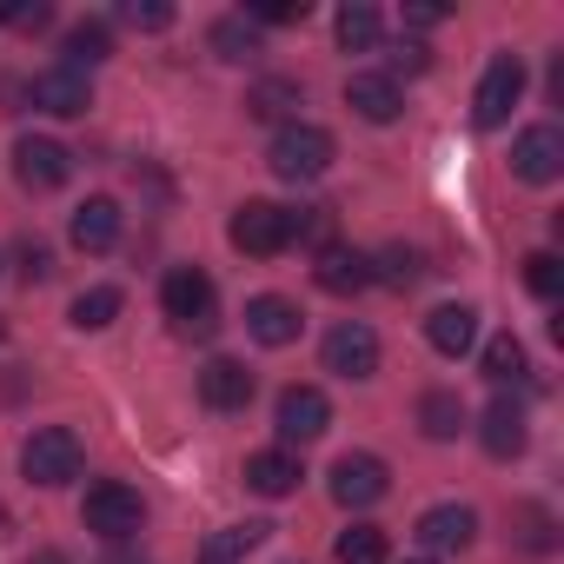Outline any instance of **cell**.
I'll list each match as a JSON object with an SVG mask.
<instances>
[{
  "label": "cell",
  "mask_w": 564,
  "mask_h": 564,
  "mask_svg": "<svg viewBox=\"0 0 564 564\" xmlns=\"http://www.w3.org/2000/svg\"><path fill=\"white\" fill-rule=\"evenodd\" d=\"M265 166H272L279 180L306 186V180H319V173L333 166V133H326V127H306V120L279 127V133H272V153H265Z\"/></svg>",
  "instance_id": "cell-1"
},
{
  "label": "cell",
  "mask_w": 564,
  "mask_h": 564,
  "mask_svg": "<svg viewBox=\"0 0 564 564\" xmlns=\"http://www.w3.org/2000/svg\"><path fill=\"white\" fill-rule=\"evenodd\" d=\"M80 518H87V531H94V538L120 544V538H140V524H147V498H140L133 485H120V478H100V485L87 491Z\"/></svg>",
  "instance_id": "cell-2"
},
{
  "label": "cell",
  "mask_w": 564,
  "mask_h": 564,
  "mask_svg": "<svg viewBox=\"0 0 564 564\" xmlns=\"http://www.w3.org/2000/svg\"><path fill=\"white\" fill-rule=\"evenodd\" d=\"M226 239H232L239 252H252V259H272V252L293 246V213L272 206V199H246V206H232Z\"/></svg>",
  "instance_id": "cell-3"
},
{
  "label": "cell",
  "mask_w": 564,
  "mask_h": 564,
  "mask_svg": "<svg viewBox=\"0 0 564 564\" xmlns=\"http://www.w3.org/2000/svg\"><path fill=\"white\" fill-rule=\"evenodd\" d=\"M21 471H28V485H67V478H80V438L67 432V425H41L28 445H21Z\"/></svg>",
  "instance_id": "cell-4"
},
{
  "label": "cell",
  "mask_w": 564,
  "mask_h": 564,
  "mask_svg": "<svg viewBox=\"0 0 564 564\" xmlns=\"http://www.w3.org/2000/svg\"><path fill=\"white\" fill-rule=\"evenodd\" d=\"M160 306H166V319L180 326V333H213V279L199 272V265H173L166 272V286H160Z\"/></svg>",
  "instance_id": "cell-5"
},
{
  "label": "cell",
  "mask_w": 564,
  "mask_h": 564,
  "mask_svg": "<svg viewBox=\"0 0 564 564\" xmlns=\"http://www.w3.org/2000/svg\"><path fill=\"white\" fill-rule=\"evenodd\" d=\"M518 94H524V61H518V54H498V61L485 67V80H478V94H471V120H478L485 133L505 127L511 107H518Z\"/></svg>",
  "instance_id": "cell-6"
},
{
  "label": "cell",
  "mask_w": 564,
  "mask_h": 564,
  "mask_svg": "<svg viewBox=\"0 0 564 564\" xmlns=\"http://www.w3.org/2000/svg\"><path fill=\"white\" fill-rule=\"evenodd\" d=\"M272 425H279V438H286V445H313L333 425V405H326L319 386H286V392H279V405H272Z\"/></svg>",
  "instance_id": "cell-7"
},
{
  "label": "cell",
  "mask_w": 564,
  "mask_h": 564,
  "mask_svg": "<svg viewBox=\"0 0 564 564\" xmlns=\"http://www.w3.org/2000/svg\"><path fill=\"white\" fill-rule=\"evenodd\" d=\"M14 180H21L28 193H54V186L74 180V153H67L61 140H47V133H28V140L14 147Z\"/></svg>",
  "instance_id": "cell-8"
},
{
  "label": "cell",
  "mask_w": 564,
  "mask_h": 564,
  "mask_svg": "<svg viewBox=\"0 0 564 564\" xmlns=\"http://www.w3.org/2000/svg\"><path fill=\"white\" fill-rule=\"evenodd\" d=\"M326 372H339V379H372V372H379V333L359 326V319H339V326L326 333Z\"/></svg>",
  "instance_id": "cell-9"
},
{
  "label": "cell",
  "mask_w": 564,
  "mask_h": 564,
  "mask_svg": "<svg viewBox=\"0 0 564 564\" xmlns=\"http://www.w3.org/2000/svg\"><path fill=\"white\" fill-rule=\"evenodd\" d=\"M386 458H372V452H346L339 465H333V498L346 505V511H366V505H379L386 498Z\"/></svg>",
  "instance_id": "cell-10"
},
{
  "label": "cell",
  "mask_w": 564,
  "mask_h": 564,
  "mask_svg": "<svg viewBox=\"0 0 564 564\" xmlns=\"http://www.w3.org/2000/svg\"><path fill=\"white\" fill-rule=\"evenodd\" d=\"M511 173L531 180V186H551L564 173V133L557 127H524L518 147H511Z\"/></svg>",
  "instance_id": "cell-11"
},
{
  "label": "cell",
  "mask_w": 564,
  "mask_h": 564,
  "mask_svg": "<svg viewBox=\"0 0 564 564\" xmlns=\"http://www.w3.org/2000/svg\"><path fill=\"white\" fill-rule=\"evenodd\" d=\"M346 107H352L359 120H372V127H392V120L405 113V94H399L392 74H352V80H346Z\"/></svg>",
  "instance_id": "cell-12"
},
{
  "label": "cell",
  "mask_w": 564,
  "mask_h": 564,
  "mask_svg": "<svg viewBox=\"0 0 564 564\" xmlns=\"http://www.w3.org/2000/svg\"><path fill=\"white\" fill-rule=\"evenodd\" d=\"M34 107L74 120V113L94 107V87H87V74H74V67H47V74H34Z\"/></svg>",
  "instance_id": "cell-13"
},
{
  "label": "cell",
  "mask_w": 564,
  "mask_h": 564,
  "mask_svg": "<svg viewBox=\"0 0 564 564\" xmlns=\"http://www.w3.org/2000/svg\"><path fill=\"white\" fill-rule=\"evenodd\" d=\"M478 438H485V452H491V458H518V452L531 445L524 405H518V399H491V405H485V419H478Z\"/></svg>",
  "instance_id": "cell-14"
},
{
  "label": "cell",
  "mask_w": 564,
  "mask_h": 564,
  "mask_svg": "<svg viewBox=\"0 0 564 564\" xmlns=\"http://www.w3.org/2000/svg\"><path fill=\"white\" fill-rule=\"evenodd\" d=\"M313 279H319L333 300H352V293H366V286H372V259H366V252H352V246H326V252H319V265H313Z\"/></svg>",
  "instance_id": "cell-15"
},
{
  "label": "cell",
  "mask_w": 564,
  "mask_h": 564,
  "mask_svg": "<svg viewBox=\"0 0 564 564\" xmlns=\"http://www.w3.org/2000/svg\"><path fill=\"white\" fill-rule=\"evenodd\" d=\"M246 333L259 346H293L300 339V306L279 300V293H259V300H246Z\"/></svg>",
  "instance_id": "cell-16"
},
{
  "label": "cell",
  "mask_w": 564,
  "mask_h": 564,
  "mask_svg": "<svg viewBox=\"0 0 564 564\" xmlns=\"http://www.w3.org/2000/svg\"><path fill=\"white\" fill-rule=\"evenodd\" d=\"M199 399H206L213 412H246V405H252V372H246L239 359H206Z\"/></svg>",
  "instance_id": "cell-17"
},
{
  "label": "cell",
  "mask_w": 564,
  "mask_h": 564,
  "mask_svg": "<svg viewBox=\"0 0 564 564\" xmlns=\"http://www.w3.org/2000/svg\"><path fill=\"white\" fill-rule=\"evenodd\" d=\"M471 538H478V511L471 505H432L419 518V544L425 551H465Z\"/></svg>",
  "instance_id": "cell-18"
},
{
  "label": "cell",
  "mask_w": 564,
  "mask_h": 564,
  "mask_svg": "<svg viewBox=\"0 0 564 564\" xmlns=\"http://www.w3.org/2000/svg\"><path fill=\"white\" fill-rule=\"evenodd\" d=\"M246 485H252L259 498H286V491L300 485V458H293L286 445H272V452H252V458H246Z\"/></svg>",
  "instance_id": "cell-19"
},
{
  "label": "cell",
  "mask_w": 564,
  "mask_h": 564,
  "mask_svg": "<svg viewBox=\"0 0 564 564\" xmlns=\"http://www.w3.org/2000/svg\"><path fill=\"white\" fill-rule=\"evenodd\" d=\"M67 232H74V246H80V252H107V246L120 239V206L100 193V199L74 206V226H67Z\"/></svg>",
  "instance_id": "cell-20"
},
{
  "label": "cell",
  "mask_w": 564,
  "mask_h": 564,
  "mask_svg": "<svg viewBox=\"0 0 564 564\" xmlns=\"http://www.w3.org/2000/svg\"><path fill=\"white\" fill-rule=\"evenodd\" d=\"M425 339H432V352L465 359V352H471V339H478V313H471V306H438V313L425 319Z\"/></svg>",
  "instance_id": "cell-21"
},
{
  "label": "cell",
  "mask_w": 564,
  "mask_h": 564,
  "mask_svg": "<svg viewBox=\"0 0 564 564\" xmlns=\"http://www.w3.org/2000/svg\"><path fill=\"white\" fill-rule=\"evenodd\" d=\"M107 54H113V28H107V21H74V28H67V61H61V67L87 74V67H100Z\"/></svg>",
  "instance_id": "cell-22"
},
{
  "label": "cell",
  "mask_w": 564,
  "mask_h": 564,
  "mask_svg": "<svg viewBox=\"0 0 564 564\" xmlns=\"http://www.w3.org/2000/svg\"><path fill=\"white\" fill-rule=\"evenodd\" d=\"M333 34H339V47H346V54L379 47V8H366V0H346V8L333 14Z\"/></svg>",
  "instance_id": "cell-23"
},
{
  "label": "cell",
  "mask_w": 564,
  "mask_h": 564,
  "mask_svg": "<svg viewBox=\"0 0 564 564\" xmlns=\"http://www.w3.org/2000/svg\"><path fill=\"white\" fill-rule=\"evenodd\" d=\"M293 107H300V80H259V87L246 94V113H252V120L293 127Z\"/></svg>",
  "instance_id": "cell-24"
},
{
  "label": "cell",
  "mask_w": 564,
  "mask_h": 564,
  "mask_svg": "<svg viewBox=\"0 0 564 564\" xmlns=\"http://www.w3.org/2000/svg\"><path fill=\"white\" fill-rule=\"evenodd\" d=\"M419 432L438 438V445L458 438V432H465V405H458V392H425V399H419Z\"/></svg>",
  "instance_id": "cell-25"
},
{
  "label": "cell",
  "mask_w": 564,
  "mask_h": 564,
  "mask_svg": "<svg viewBox=\"0 0 564 564\" xmlns=\"http://www.w3.org/2000/svg\"><path fill=\"white\" fill-rule=\"evenodd\" d=\"M213 54H219V61H252V54H259V28H252L246 14L213 21Z\"/></svg>",
  "instance_id": "cell-26"
},
{
  "label": "cell",
  "mask_w": 564,
  "mask_h": 564,
  "mask_svg": "<svg viewBox=\"0 0 564 564\" xmlns=\"http://www.w3.org/2000/svg\"><path fill=\"white\" fill-rule=\"evenodd\" d=\"M339 564H386V531L379 524H346L339 544H333Z\"/></svg>",
  "instance_id": "cell-27"
},
{
  "label": "cell",
  "mask_w": 564,
  "mask_h": 564,
  "mask_svg": "<svg viewBox=\"0 0 564 564\" xmlns=\"http://www.w3.org/2000/svg\"><path fill=\"white\" fill-rule=\"evenodd\" d=\"M524 372H531V366H524V346H518L511 333H498V339L485 346V379H491V386H518Z\"/></svg>",
  "instance_id": "cell-28"
},
{
  "label": "cell",
  "mask_w": 564,
  "mask_h": 564,
  "mask_svg": "<svg viewBox=\"0 0 564 564\" xmlns=\"http://www.w3.org/2000/svg\"><path fill=\"white\" fill-rule=\"evenodd\" d=\"M259 538H265V524H232V531H213V538H206V551H199V564H239Z\"/></svg>",
  "instance_id": "cell-29"
},
{
  "label": "cell",
  "mask_w": 564,
  "mask_h": 564,
  "mask_svg": "<svg viewBox=\"0 0 564 564\" xmlns=\"http://www.w3.org/2000/svg\"><path fill=\"white\" fill-rule=\"evenodd\" d=\"M120 319V293L113 286H87L80 300H74V326L80 333H100V326H113Z\"/></svg>",
  "instance_id": "cell-30"
},
{
  "label": "cell",
  "mask_w": 564,
  "mask_h": 564,
  "mask_svg": "<svg viewBox=\"0 0 564 564\" xmlns=\"http://www.w3.org/2000/svg\"><path fill=\"white\" fill-rule=\"evenodd\" d=\"M419 272H425V259L412 252V246H386L379 259H372V279H386V286H419Z\"/></svg>",
  "instance_id": "cell-31"
},
{
  "label": "cell",
  "mask_w": 564,
  "mask_h": 564,
  "mask_svg": "<svg viewBox=\"0 0 564 564\" xmlns=\"http://www.w3.org/2000/svg\"><path fill=\"white\" fill-rule=\"evenodd\" d=\"M524 286H531L538 300H557V286H564V265H557V252H531V259H524Z\"/></svg>",
  "instance_id": "cell-32"
},
{
  "label": "cell",
  "mask_w": 564,
  "mask_h": 564,
  "mask_svg": "<svg viewBox=\"0 0 564 564\" xmlns=\"http://www.w3.org/2000/svg\"><path fill=\"white\" fill-rule=\"evenodd\" d=\"M120 21L140 28V34H166V28H173V8H166V0H127Z\"/></svg>",
  "instance_id": "cell-33"
},
{
  "label": "cell",
  "mask_w": 564,
  "mask_h": 564,
  "mask_svg": "<svg viewBox=\"0 0 564 564\" xmlns=\"http://www.w3.org/2000/svg\"><path fill=\"white\" fill-rule=\"evenodd\" d=\"M246 21L252 28H293V21H306V0H265V8H252Z\"/></svg>",
  "instance_id": "cell-34"
},
{
  "label": "cell",
  "mask_w": 564,
  "mask_h": 564,
  "mask_svg": "<svg viewBox=\"0 0 564 564\" xmlns=\"http://www.w3.org/2000/svg\"><path fill=\"white\" fill-rule=\"evenodd\" d=\"M14 259H21V279H28V286H41V279L54 272V252H47L41 239H21V252H14Z\"/></svg>",
  "instance_id": "cell-35"
},
{
  "label": "cell",
  "mask_w": 564,
  "mask_h": 564,
  "mask_svg": "<svg viewBox=\"0 0 564 564\" xmlns=\"http://www.w3.org/2000/svg\"><path fill=\"white\" fill-rule=\"evenodd\" d=\"M518 524H524V551H551V518H544L538 505H524Z\"/></svg>",
  "instance_id": "cell-36"
},
{
  "label": "cell",
  "mask_w": 564,
  "mask_h": 564,
  "mask_svg": "<svg viewBox=\"0 0 564 564\" xmlns=\"http://www.w3.org/2000/svg\"><path fill=\"white\" fill-rule=\"evenodd\" d=\"M0 21H8V28H21V34H41V28L54 21V8H47V0H34V8H8Z\"/></svg>",
  "instance_id": "cell-37"
},
{
  "label": "cell",
  "mask_w": 564,
  "mask_h": 564,
  "mask_svg": "<svg viewBox=\"0 0 564 564\" xmlns=\"http://www.w3.org/2000/svg\"><path fill=\"white\" fill-rule=\"evenodd\" d=\"M399 67H405V74H425V67H432V54H425L419 41H399Z\"/></svg>",
  "instance_id": "cell-38"
},
{
  "label": "cell",
  "mask_w": 564,
  "mask_h": 564,
  "mask_svg": "<svg viewBox=\"0 0 564 564\" xmlns=\"http://www.w3.org/2000/svg\"><path fill=\"white\" fill-rule=\"evenodd\" d=\"M0 538H8V505H0Z\"/></svg>",
  "instance_id": "cell-39"
},
{
  "label": "cell",
  "mask_w": 564,
  "mask_h": 564,
  "mask_svg": "<svg viewBox=\"0 0 564 564\" xmlns=\"http://www.w3.org/2000/svg\"><path fill=\"white\" fill-rule=\"evenodd\" d=\"M412 564H432V557H412Z\"/></svg>",
  "instance_id": "cell-40"
},
{
  "label": "cell",
  "mask_w": 564,
  "mask_h": 564,
  "mask_svg": "<svg viewBox=\"0 0 564 564\" xmlns=\"http://www.w3.org/2000/svg\"><path fill=\"white\" fill-rule=\"evenodd\" d=\"M0 333H8V326H0Z\"/></svg>",
  "instance_id": "cell-41"
}]
</instances>
